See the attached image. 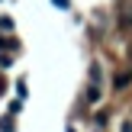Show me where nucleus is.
<instances>
[{"instance_id":"obj_5","label":"nucleus","mask_w":132,"mask_h":132,"mask_svg":"<svg viewBox=\"0 0 132 132\" xmlns=\"http://www.w3.org/2000/svg\"><path fill=\"white\" fill-rule=\"evenodd\" d=\"M0 29L10 32V29H13V19H10V16H0Z\"/></svg>"},{"instance_id":"obj_8","label":"nucleus","mask_w":132,"mask_h":132,"mask_svg":"<svg viewBox=\"0 0 132 132\" xmlns=\"http://www.w3.org/2000/svg\"><path fill=\"white\" fill-rule=\"evenodd\" d=\"M68 132H74V129H68Z\"/></svg>"},{"instance_id":"obj_6","label":"nucleus","mask_w":132,"mask_h":132,"mask_svg":"<svg viewBox=\"0 0 132 132\" xmlns=\"http://www.w3.org/2000/svg\"><path fill=\"white\" fill-rule=\"evenodd\" d=\"M52 3H55V6H58V10H68V6H71V3H68V0H52Z\"/></svg>"},{"instance_id":"obj_4","label":"nucleus","mask_w":132,"mask_h":132,"mask_svg":"<svg viewBox=\"0 0 132 132\" xmlns=\"http://www.w3.org/2000/svg\"><path fill=\"white\" fill-rule=\"evenodd\" d=\"M0 48H10V52H16V48H19V45H16V42H13V39H0Z\"/></svg>"},{"instance_id":"obj_1","label":"nucleus","mask_w":132,"mask_h":132,"mask_svg":"<svg viewBox=\"0 0 132 132\" xmlns=\"http://www.w3.org/2000/svg\"><path fill=\"white\" fill-rule=\"evenodd\" d=\"M129 84H132V71H122V74H116V77H113V87H116V90L129 87Z\"/></svg>"},{"instance_id":"obj_3","label":"nucleus","mask_w":132,"mask_h":132,"mask_svg":"<svg viewBox=\"0 0 132 132\" xmlns=\"http://www.w3.org/2000/svg\"><path fill=\"white\" fill-rule=\"evenodd\" d=\"M0 132H16V126H13L10 116H3V119H0Z\"/></svg>"},{"instance_id":"obj_7","label":"nucleus","mask_w":132,"mask_h":132,"mask_svg":"<svg viewBox=\"0 0 132 132\" xmlns=\"http://www.w3.org/2000/svg\"><path fill=\"white\" fill-rule=\"evenodd\" d=\"M119 132H132V122H122V129Z\"/></svg>"},{"instance_id":"obj_2","label":"nucleus","mask_w":132,"mask_h":132,"mask_svg":"<svg viewBox=\"0 0 132 132\" xmlns=\"http://www.w3.org/2000/svg\"><path fill=\"white\" fill-rule=\"evenodd\" d=\"M84 100H87V103H97V100H100V84H94V81H90V87H87V97H84Z\"/></svg>"}]
</instances>
